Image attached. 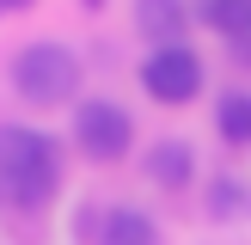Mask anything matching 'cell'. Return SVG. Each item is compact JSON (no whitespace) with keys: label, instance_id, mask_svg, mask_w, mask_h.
Instances as JSON below:
<instances>
[{"label":"cell","instance_id":"1","mask_svg":"<svg viewBox=\"0 0 251 245\" xmlns=\"http://www.w3.org/2000/svg\"><path fill=\"white\" fill-rule=\"evenodd\" d=\"M61 184V153L43 129H25V122H6L0 129V190L19 208H43Z\"/></svg>","mask_w":251,"mask_h":245},{"label":"cell","instance_id":"2","mask_svg":"<svg viewBox=\"0 0 251 245\" xmlns=\"http://www.w3.org/2000/svg\"><path fill=\"white\" fill-rule=\"evenodd\" d=\"M74 86H80V61H74V49L31 43V49L12 55V92H19L25 104H68Z\"/></svg>","mask_w":251,"mask_h":245},{"label":"cell","instance_id":"3","mask_svg":"<svg viewBox=\"0 0 251 245\" xmlns=\"http://www.w3.org/2000/svg\"><path fill=\"white\" fill-rule=\"evenodd\" d=\"M135 141V122L123 104H104V98H86L80 110H74V147H80L86 159H98V166H110V159H123Z\"/></svg>","mask_w":251,"mask_h":245},{"label":"cell","instance_id":"4","mask_svg":"<svg viewBox=\"0 0 251 245\" xmlns=\"http://www.w3.org/2000/svg\"><path fill=\"white\" fill-rule=\"evenodd\" d=\"M141 86H147L153 104H190V98L202 92V61H196V49L190 43H178V49H147Z\"/></svg>","mask_w":251,"mask_h":245},{"label":"cell","instance_id":"5","mask_svg":"<svg viewBox=\"0 0 251 245\" xmlns=\"http://www.w3.org/2000/svg\"><path fill=\"white\" fill-rule=\"evenodd\" d=\"M135 31L153 49H178L190 31V6L184 0H135Z\"/></svg>","mask_w":251,"mask_h":245},{"label":"cell","instance_id":"6","mask_svg":"<svg viewBox=\"0 0 251 245\" xmlns=\"http://www.w3.org/2000/svg\"><path fill=\"white\" fill-rule=\"evenodd\" d=\"M190 172H196V153L184 141H159L153 153H147V178L159 184V190H178V184H190Z\"/></svg>","mask_w":251,"mask_h":245},{"label":"cell","instance_id":"7","mask_svg":"<svg viewBox=\"0 0 251 245\" xmlns=\"http://www.w3.org/2000/svg\"><path fill=\"white\" fill-rule=\"evenodd\" d=\"M104 245H153V220L141 208H117L104 220Z\"/></svg>","mask_w":251,"mask_h":245},{"label":"cell","instance_id":"8","mask_svg":"<svg viewBox=\"0 0 251 245\" xmlns=\"http://www.w3.org/2000/svg\"><path fill=\"white\" fill-rule=\"evenodd\" d=\"M202 24H208V31H221V37L233 43V37L251 24V0H202Z\"/></svg>","mask_w":251,"mask_h":245},{"label":"cell","instance_id":"9","mask_svg":"<svg viewBox=\"0 0 251 245\" xmlns=\"http://www.w3.org/2000/svg\"><path fill=\"white\" fill-rule=\"evenodd\" d=\"M215 129L227 135V141H251V98L245 92H227L215 104Z\"/></svg>","mask_w":251,"mask_h":245},{"label":"cell","instance_id":"10","mask_svg":"<svg viewBox=\"0 0 251 245\" xmlns=\"http://www.w3.org/2000/svg\"><path fill=\"white\" fill-rule=\"evenodd\" d=\"M227 49H233V61H245V68H251V24H245V31H239V37H233V43H227Z\"/></svg>","mask_w":251,"mask_h":245},{"label":"cell","instance_id":"11","mask_svg":"<svg viewBox=\"0 0 251 245\" xmlns=\"http://www.w3.org/2000/svg\"><path fill=\"white\" fill-rule=\"evenodd\" d=\"M12 6H31V0H0V12H12Z\"/></svg>","mask_w":251,"mask_h":245},{"label":"cell","instance_id":"12","mask_svg":"<svg viewBox=\"0 0 251 245\" xmlns=\"http://www.w3.org/2000/svg\"><path fill=\"white\" fill-rule=\"evenodd\" d=\"M86 6H104V0H86Z\"/></svg>","mask_w":251,"mask_h":245}]
</instances>
